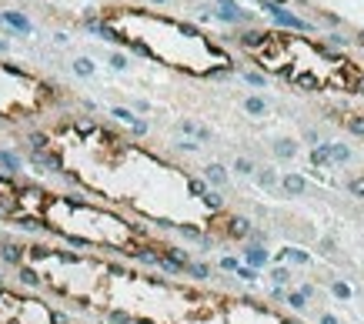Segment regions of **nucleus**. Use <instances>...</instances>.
<instances>
[{"instance_id":"f257e3e1","label":"nucleus","mask_w":364,"mask_h":324,"mask_svg":"<svg viewBox=\"0 0 364 324\" xmlns=\"http://www.w3.org/2000/svg\"><path fill=\"white\" fill-rule=\"evenodd\" d=\"M37 144L84 187L131 204L154 221L184 224L194 231H214L231 224V217L221 214L217 201L200 180L174 170L171 164H161L157 157L137 151L104 127L77 124L37 137Z\"/></svg>"},{"instance_id":"f03ea898","label":"nucleus","mask_w":364,"mask_h":324,"mask_svg":"<svg viewBox=\"0 0 364 324\" xmlns=\"http://www.w3.org/2000/svg\"><path fill=\"white\" fill-rule=\"evenodd\" d=\"M0 217L40 224V227H50V231L70 237V241H80V244L117 247V251H127V254L151 251V244L144 241L141 231L117 214L100 211V207L84 201H74V197L47 194V190H37V187H20V184L3 177H0Z\"/></svg>"},{"instance_id":"7ed1b4c3","label":"nucleus","mask_w":364,"mask_h":324,"mask_svg":"<svg viewBox=\"0 0 364 324\" xmlns=\"http://www.w3.org/2000/svg\"><path fill=\"white\" fill-rule=\"evenodd\" d=\"M244 47L251 50V57L267 74H274L294 87L354 94L364 84V70L354 60L314 44L308 37L284 34V30L281 34H254L244 37Z\"/></svg>"},{"instance_id":"20e7f679","label":"nucleus","mask_w":364,"mask_h":324,"mask_svg":"<svg viewBox=\"0 0 364 324\" xmlns=\"http://www.w3.org/2000/svg\"><path fill=\"white\" fill-rule=\"evenodd\" d=\"M107 30H114V37L127 40L144 54L174 64L181 70H190V74H217V70L231 67V57L221 47H214L204 34L177 20H164L157 13L114 10L107 13Z\"/></svg>"},{"instance_id":"39448f33","label":"nucleus","mask_w":364,"mask_h":324,"mask_svg":"<svg viewBox=\"0 0 364 324\" xmlns=\"http://www.w3.org/2000/svg\"><path fill=\"white\" fill-rule=\"evenodd\" d=\"M47 101V87L23 70L0 64V117H23Z\"/></svg>"},{"instance_id":"423d86ee","label":"nucleus","mask_w":364,"mask_h":324,"mask_svg":"<svg viewBox=\"0 0 364 324\" xmlns=\"http://www.w3.org/2000/svg\"><path fill=\"white\" fill-rule=\"evenodd\" d=\"M0 324H57V314L33 298L0 291Z\"/></svg>"},{"instance_id":"0eeeda50","label":"nucleus","mask_w":364,"mask_h":324,"mask_svg":"<svg viewBox=\"0 0 364 324\" xmlns=\"http://www.w3.org/2000/svg\"><path fill=\"white\" fill-rule=\"evenodd\" d=\"M341 124L351 131V134H361V137H364V111H348V114H341Z\"/></svg>"},{"instance_id":"6e6552de","label":"nucleus","mask_w":364,"mask_h":324,"mask_svg":"<svg viewBox=\"0 0 364 324\" xmlns=\"http://www.w3.org/2000/svg\"><path fill=\"white\" fill-rule=\"evenodd\" d=\"M358 190H364V177H361V180H358Z\"/></svg>"}]
</instances>
